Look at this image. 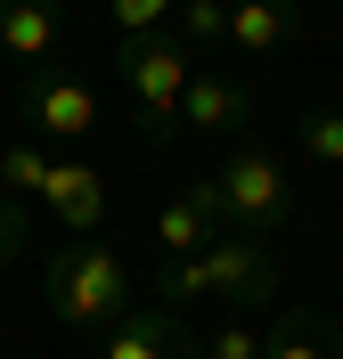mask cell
Listing matches in <instances>:
<instances>
[{"mask_svg": "<svg viewBox=\"0 0 343 359\" xmlns=\"http://www.w3.org/2000/svg\"><path fill=\"white\" fill-rule=\"evenodd\" d=\"M41 311L66 335H107L114 318L131 311V269H123V253L107 237H66L41 262Z\"/></svg>", "mask_w": 343, "mask_h": 359, "instance_id": "obj_1", "label": "cell"}, {"mask_svg": "<svg viewBox=\"0 0 343 359\" xmlns=\"http://www.w3.org/2000/svg\"><path fill=\"white\" fill-rule=\"evenodd\" d=\"M278 294V262L262 237H213L205 253H188V262H156V302L163 311H188V302H270Z\"/></svg>", "mask_w": 343, "mask_h": 359, "instance_id": "obj_2", "label": "cell"}, {"mask_svg": "<svg viewBox=\"0 0 343 359\" xmlns=\"http://www.w3.org/2000/svg\"><path fill=\"white\" fill-rule=\"evenodd\" d=\"M114 82L131 90V107H139V131L156 139H180V98H188V57L180 41L163 33V25H147V33H123L114 41Z\"/></svg>", "mask_w": 343, "mask_h": 359, "instance_id": "obj_3", "label": "cell"}, {"mask_svg": "<svg viewBox=\"0 0 343 359\" xmlns=\"http://www.w3.org/2000/svg\"><path fill=\"white\" fill-rule=\"evenodd\" d=\"M213 188H221L229 237H278V229L295 221V180H286V163H278L270 147H253V139L221 156Z\"/></svg>", "mask_w": 343, "mask_h": 359, "instance_id": "obj_4", "label": "cell"}, {"mask_svg": "<svg viewBox=\"0 0 343 359\" xmlns=\"http://www.w3.org/2000/svg\"><path fill=\"white\" fill-rule=\"evenodd\" d=\"M17 114H25V131L49 139V147H90L98 90H90V74H74V66H33L17 82Z\"/></svg>", "mask_w": 343, "mask_h": 359, "instance_id": "obj_5", "label": "cell"}, {"mask_svg": "<svg viewBox=\"0 0 343 359\" xmlns=\"http://www.w3.org/2000/svg\"><path fill=\"white\" fill-rule=\"evenodd\" d=\"M98 343H107V359H205V335L163 302H131Z\"/></svg>", "mask_w": 343, "mask_h": 359, "instance_id": "obj_6", "label": "cell"}, {"mask_svg": "<svg viewBox=\"0 0 343 359\" xmlns=\"http://www.w3.org/2000/svg\"><path fill=\"white\" fill-rule=\"evenodd\" d=\"M213 237H229V221H221V188H213V172H205V180H188L180 196L156 212V253L163 262H188V253H205Z\"/></svg>", "mask_w": 343, "mask_h": 359, "instance_id": "obj_7", "label": "cell"}, {"mask_svg": "<svg viewBox=\"0 0 343 359\" xmlns=\"http://www.w3.org/2000/svg\"><path fill=\"white\" fill-rule=\"evenodd\" d=\"M41 204H49V221H66V237H98V221H107V163L58 156V163H49Z\"/></svg>", "mask_w": 343, "mask_h": 359, "instance_id": "obj_8", "label": "cell"}, {"mask_svg": "<svg viewBox=\"0 0 343 359\" xmlns=\"http://www.w3.org/2000/svg\"><path fill=\"white\" fill-rule=\"evenodd\" d=\"M253 123V90H237L229 74H188V98H180V131L188 139H213V147H229V139Z\"/></svg>", "mask_w": 343, "mask_h": 359, "instance_id": "obj_9", "label": "cell"}, {"mask_svg": "<svg viewBox=\"0 0 343 359\" xmlns=\"http://www.w3.org/2000/svg\"><path fill=\"white\" fill-rule=\"evenodd\" d=\"M58 41H66V0H0V49L25 74L58 66Z\"/></svg>", "mask_w": 343, "mask_h": 359, "instance_id": "obj_10", "label": "cell"}, {"mask_svg": "<svg viewBox=\"0 0 343 359\" xmlns=\"http://www.w3.org/2000/svg\"><path fill=\"white\" fill-rule=\"evenodd\" d=\"M262 359H343V327L327 311H286L262 335Z\"/></svg>", "mask_w": 343, "mask_h": 359, "instance_id": "obj_11", "label": "cell"}, {"mask_svg": "<svg viewBox=\"0 0 343 359\" xmlns=\"http://www.w3.org/2000/svg\"><path fill=\"white\" fill-rule=\"evenodd\" d=\"M229 41L246 57H270V49L295 41V0H229Z\"/></svg>", "mask_w": 343, "mask_h": 359, "instance_id": "obj_12", "label": "cell"}, {"mask_svg": "<svg viewBox=\"0 0 343 359\" xmlns=\"http://www.w3.org/2000/svg\"><path fill=\"white\" fill-rule=\"evenodd\" d=\"M49 163H58V156H41V139H8V147H0V188H8L17 204H41Z\"/></svg>", "mask_w": 343, "mask_h": 359, "instance_id": "obj_13", "label": "cell"}, {"mask_svg": "<svg viewBox=\"0 0 343 359\" xmlns=\"http://www.w3.org/2000/svg\"><path fill=\"white\" fill-rule=\"evenodd\" d=\"M302 156L327 163V172H343V107H311L302 114Z\"/></svg>", "mask_w": 343, "mask_h": 359, "instance_id": "obj_14", "label": "cell"}, {"mask_svg": "<svg viewBox=\"0 0 343 359\" xmlns=\"http://www.w3.org/2000/svg\"><path fill=\"white\" fill-rule=\"evenodd\" d=\"M180 33H188V41H229V0H188Z\"/></svg>", "mask_w": 343, "mask_h": 359, "instance_id": "obj_15", "label": "cell"}, {"mask_svg": "<svg viewBox=\"0 0 343 359\" xmlns=\"http://www.w3.org/2000/svg\"><path fill=\"white\" fill-rule=\"evenodd\" d=\"M25 237H33V221H25V204H17V196H0V269H17Z\"/></svg>", "mask_w": 343, "mask_h": 359, "instance_id": "obj_16", "label": "cell"}, {"mask_svg": "<svg viewBox=\"0 0 343 359\" xmlns=\"http://www.w3.org/2000/svg\"><path fill=\"white\" fill-rule=\"evenodd\" d=\"M205 359H262V335H253V327H237V318H229L221 335H205Z\"/></svg>", "mask_w": 343, "mask_h": 359, "instance_id": "obj_17", "label": "cell"}, {"mask_svg": "<svg viewBox=\"0 0 343 359\" xmlns=\"http://www.w3.org/2000/svg\"><path fill=\"white\" fill-rule=\"evenodd\" d=\"M172 0H114V17H123V33H147V25L163 17Z\"/></svg>", "mask_w": 343, "mask_h": 359, "instance_id": "obj_18", "label": "cell"}]
</instances>
